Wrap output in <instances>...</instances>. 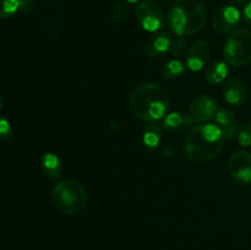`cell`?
<instances>
[{"mask_svg": "<svg viewBox=\"0 0 251 250\" xmlns=\"http://www.w3.org/2000/svg\"><path fill=\"white\" fill-rule=\"evenodd\" d=\"M185 69L186 65L184 61L179 60V59H172L162 69V76L167 80H174V78L183 76Z\"/></svg>", "mask_w": 251, "mask_h": 250, "instance_id": "2e32d148", "label": "cell"}, {"mask_svg": "<svg viewBox=\"0 0 251 250\" xmlns=\"http://www.w3.org/2000/svg\"><path fill=\"white\" fill-rule=\"evenodd\" d=\"M21 9V0H0V20L9 19Z\"/></svg>", "mask_w": 251, "mask_h": 250, "instance_id": "d6986e66", "label": "cell"}, {"mask_svg": "<svg viewBox=\"0 0 251 250\" xmlns=\"http://www.w3.org/2000/svg\"><path fill=\"white\" fill-rule=\"evenodd\" d=\"M215 119L218 126L222 127V129L237 124V118H235L234 112L229 109V108H221V109H218Z\"/></svg>", "mask_w": 251, "mask_h": 250, "instance_id": "ac0fdd59", "label": "cell"}, {"mask_svg": "<svg viewBox=\"0 0 251 250\" xmlns=\"http://www.w3.org/2000/svg\"><path fill=\"white\" fill-rule=\"evenodd\" d=\"M2 109V98H1V96H0V110Z\"/></svg>", "mask_w": 251, "mask_h": 250, "instance_id": "83f0119b", "label": "cell"}, {"mask_svg": "<svg viewBox=\"0 0 251 250\" xmlns=\"http://www.w3.org/2000/svg\"><path fill=\"white\" fill-rule=\"evenodd\" d=\"M42 171L44 172L47 176H49L50 179H59L61 175V171H63V167H61V162L59 159V157L55 153H48L44 154L42 157Z\"/></svg>", "mask_w": 251, "mask_h": 250, "instance_id": "9a60e30c", "label": "cell"}, {"mask_svg": "<svg viewBox=\"0 0 251 250\" xmlns=\"http://www.w3.org/2000/svg\"><path fill=\"white\" fill-rule=\"evenodd\" d=\"M189 112L195 122L205 124L215 119L218 112V103L210 95H200L191 100Z\"/></svg>", "mask_w": 251, "mask_h": 250, "instance_id": "9c48e42d", "label": "cell"}, {"mask_svg": "<svg viewBox=\"0 0 251 250\" xmlns=\"http://www.w3.org/2000/svg\"><path fill=\"white\" fill-rule=\"evenodd\" d=\"M238 141L242 146L249 147L251 146V123L247 122L240 125L238 130Z\"/></svg>", "mask_w": 251, "mask_h": 250, "instance_id": "44dd1931", "label": "cell"}, {"mask_svg": "<svg viewBox=\"0 0 251 250\" xmlns=\"http://www.w3.org/2000/svg\"><path fill=\"white\" fill-rule=\"evenodd\" d=\"M135 16L140 26L147 32L161 31L167 21L166 14L159 4L153 0H142L136 5Z\"/></svg>", "mask_w": 251, "mask_h": 250, "instance_id": "8992f818", "label": "cell"}, {"mask_svg": "<svg viewBox=\"0 0 251 250\" xmlns=\"http://www.w3.org/2000/svg\"><path fill=\"white\" fill-rule=\"evenodd\" d=\"M195 120L191 117L190 113L184 112H172L166 115L163 120V126L167 130L173 132H184L190 131L195 125H194Z\"/></svg>", "mask_w": 251, "mask_h": 250, "instance_id": "4fadbf2b", "label": "cell"}, {"mask_svg": "<svg viewBox=\"0 0 251 250\" xmlns=\"http://www.w3.org/2000/svg\"><path fill=\"white\" fill-rule=\"evenodd\" d=\"M244 21L245 24L249 26V28H251V1L248 2L244 7Z\"/></svg>", "mask_w": 251, "mask_h": 250, "instance_id": "d4e9b609", "label": "cell"}, {"mask_svg": "<svg viewBox=\"0 0 251 250\" xmlns=\"http://www.w3.org/2000/svg\"><path fill=\"white\" fill-rule=\"evenodd\" d=\"M240 20H242V14L237 6L225 5L221 6L213 15L212 27L218 33H230L238 29L237 27L239 26Z\"/></svg>", "mask_w": 251, "mask_h": 250, "instance_id": "ba28073f", "label": "cell"}, {"mask_svg": "<svg viewBox=\"0 0 251 250\" xmlns=\"http://www.w3.org/2000/svg\"><path fill=\"white\" fill-rule=\"evenodd\" d=\"M228 1L230 2V4L232 5H243V4H245V2H247V0H228Z\"/></svg>", "mask_w": 251, "mask_h": 250, "instance_id": "484cf974", "label": "cell"}, {"mask_svg": "<svg viewBox=\"0 0 251 250\" xmlns=\"http://www.w3.org/2000/svg\"><path fill=\"white\" fill-rule=\"evenodd\" d=\"M142 140H144V145L147 149H157L162 141V131L157 125L151 124L147 125L144 130V135H142Z\"/></svg>", "mask_w": 251, "mask_h": 250, "instance_id": "e0dca14e", "label": "cell"}, {"mask_svg": "<svg viewBox=\"0 0 251 250\" xmlns=\"http://www.w3.org/2000/svg\"><path fill=\"white\" fill-rule=\"evenodd\" d=\"M223 96L228 104L242 105L248 100V90L245 83L238 77H229L223 85Z\"/></svg>", "mask_w": 251, "mask_h": 250, "instance_id": "7c38bea8", "label": "cell"}, {"mask_svg": "<svg viewBox=\"0 0 251 250\" xmlns=\"http://www.w3.org/2000/svg\"><path fill=\"white\" fill-rule=\"evenodd\" d=\"M130 15V6L127 2H120L115 6L114 11H113V20L117 24H124L127 20Z\"/></svg>", "mask_w": 251, "mask_h": 250, "instance_id": "ffe728a7", "label": "cell"}, {"mask_svg": "<svg viewBox=\"0 0 251 250\" xmlns=\"http://www.w3.org/2000/svg\"><path fill=\"white\" fill-rule=\"evenodd\" d=\"M11 136V125L9 120L0 117V139L7 140Z\"/></svg>", "mask_w": 251, "mask_h": 250, "instance_id": "603a6c76", "label": "cell"}, {"mask_svg": "<svg viewBox=\"0 0 251 250\" xmlns=\"http://www.w3.org/2000/svg\"><path fill=\"white\" fill-rule=\"evenodd\" d=\"M211 56V46L206 39H199L189 48L185 56V65L189 70L198 73L205 69Z\"/></svg>", "mask_w": 251, "mask_h": 250, "instance_id": "30bf717a", "label": "cell"}, {"mask_svg": "<svg viewBox=\"0 0 251 250\" xmlns=\"http://www.w3.org/2000/svg\"><path fill=\"white\" fill-rule=\"evenodd\" d=\"M223 56L228 65L245 66L251 61V31L238 28L226 39Z\"/></svg>", "mask_w": 251, "mask_h": 250, "instance_id": "5b68a950", "label": "cell"}, {"mask_svg": "<svg viewBox=\"0 0 251 250\" xmlns=\"http://www.w3.org/2000/svg\"><path fill=\"white\" fill-rule=\"evenodd\" d=\"M174 38L168 31L154 32L145 43V53L151 59H159L169 53L173 46Z\"/></svg>", "mask_w": 251, "mask_h": 250, "instance_id": "8fae6325", "label": "cell"}, {"mask_svg": "<svg viewBox=\"0 0 251 250\" xmlns=\"http://www.w3.org/2000/svg\"><path fill=\"white\" fill-rule=\"evenodd\" d=\"M228 171L238 185H249L251 183V152L245 150L235 151L229 157Z\"/></svg>", "mask_w": 251, "mask_h": 250, "instance_id": "52a82bcc", "label": "cell"}, {"mask_svg": "<svg viewBox=\"0 0 251 250\" xmlns=\"http://www.w3.org/2000/svg\"><path fill=\"white\" fill-rule=\"evenodd\" d=\"M228 73V64L226 61H215L210 64L205 70V78L207 82L212 85H220L227 78Z\"/></svg>", "mask_w": 251, "mask_h": 250, "instance_id": "5bb4252c", "label": "cell"}, {"mask_svg": "<svg viewBox=\"0 0 251 250\" xmlns=\"http://www.w3.org/2000/svg\"><path fill=\"white\" fill-rule=\"evenodd\" d=\"M125 2H127V4H136V2H139L140 0H124Z\"/></svg>", "mask_w": 251, "mask_h": 250, "instance_id": "4316f807", "label": "cell"}, {"mask_svg": "<svg viewBox=\"0 0 251 250\" xmlns=\"http://www.w3.org/2000/svg\"><path fill=\"white\" fill-rule=\"evenodd\" d=\"M221 129H222V127H221ZM222 131H223V135H225V139L226 140L233 139V137H234L235 135H238L237 124H235V125H230V126H227V127H223Z\"/></svg>", "mask_w": 251, "mask_h": 250, "instance_id": "cb8c5ba5", "label": "cell"}, {"mask_svg": "<svg viewBox=\"0 0 251 250\" xmlns=\"http://www.w3.org/2000/svg\"><path fill=\"white\" fill-rule=\"evenodd\" d=\"M185 46H186V41L183 38V37L178 36L173 42V46H172L171 49V54L173 56H179L184 53L185 50Z\"/></svg>", "mask_w": 251, "mask_h": 250, "instance_id": "7402d4cb", "label": "cell"}, {"mask_svg": "<svg viewBox=\"0 0 251 250\" xmlns=\"http://www.w3.org/2000/svg\"><path fill=\"white\" fill-rule=\"evenodd\" d=\"M207 11L201 0H176L169 7L167 24L176 36H191L203 28Z\"/></svg>", "mask_w": 251, "mask_h": 250, "instance_id": "3957f363", "label": "cell"}, {"mask_svg": "<svg viewBox=\"0 0 251 250\" xmlns=\"http://www.w3.org/2000/svg\"><path fill=\"white\" fill-rule=\"evenodd\" d=\"M225 135L218 125L205 123L195 125L185 140V153L195 163H208L221 153Z\"/></svg>", "mask_w": 251, "mask_h": 250, "instance_id": "7a4b0ae2", "label": "cell"}, {"mask_svg": "<svg viewBox=\"0 0 251 250\" xmlns=\"http://www.w3.org/2000/svg\"><path fill=\"white\" fill-rule=\"evenodd\" d=\"M130 108L139 119L156 123L163 119L171 107V96L159 83L146 82L134 88L129 98Z\"/></svg>", "mask_w": 251, "mask_h": 250, "instance_id": "6da1fadb", "label": "cell"}, {"mask_svg": "<svg viewBox=\"0 0 251 250\" xmlns=\"http://www.w3.org/2000/svg\"><path fill=\"white\" fill-rule=\"evenodd\" d=\"M87 193L78 181L65 179L51 190V202L64 215H78L87 206Z\"/></svg>", "mask_w": 251, "mask_h": 250, "instance_id": "277c9868", "label": "cell"}]
</instances>
